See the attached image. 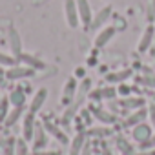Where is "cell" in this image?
<instances>
[{"instance_id":"cell-1","label":"cell","mask_w":155,"mask_h":155,"mask_svg":"<svg viewBox=\"0 0 155 155\" xmlns=\"http://www.w3.org/2000/svg\"><path fill=\"white\" fill-rule=\"evenodd\" d=\"M64 18L69 28H77L81 22L79 18V9H77V0H64Z\"/></svg>"},{"instance_id":"cell-2","label":"cell","mask_w":155,"mask_h":155,"mask_svg":"<svg viewBox=\"0 0 155 155\" xmlns=\"http://www.w3.org/2000/svg\"><path fill=\"white\" fill-rule=\"evenodd\" d=\"M35 75V69L28 68V66H13L9 69H6V79L8 81H20V79H29Z\"/></svg>"},{"instance_id":"cell-3","label":"cell","mask_w":155,"mask_h":155,"mask_svg":"<svg viewBox=\"0 0 155 155\" xmlns=\"http://www.w3.org/2000/svg\"><path fill=\"white\" fill-rule=\"evenodd\" d=\"M35 130H37L35 113L33 111H28L24 115V120H22V139L24 140H31L33 135H35Z\"/></svg>"},{"instance_id":"cell-4","label":"cell","mask_w":155,"mask_h":155,"mask_svg":"<svg viewBox=\"0 0 155 155\" xmlns=\"http://www.w3.org/2000/svg\"><path fill=\"white\" fill-rule=\"evenodd\" d=\"M77 9H79V18L82 22V26L90 28L91 20H93V13H91V6L88 0H77Z\"/></svg>"},{"instance_id":"cell-5","label":"cell","mask_w":155,"mask_h":155,"mask_svg":"<svg viewBox=\"0 0 155 155\" xmlns=\"http://www.w3.org/2000/svg\"><path fill=\"white\" fill-rule=\"evenodd\" d=\"M115 33H117V28L115 26H106V28H102L99 33H97V37H95V40H93V44H95V48H104L113 37H115Z\"/></svg>"},{"instance_id":"cell-6","label":"cell","mask_w":155,"mask_h":155,"mask_svg":"<svg viewBox=\"0 0 155 155\" xmlns=\"http://www.w3.org/2000/svg\"><path fill=\"white\" fill-rule=\"evenodd\" d=\"M8 42H9V48H11V53L15 58H18L22 55V38L18 35V31L15 28H9L8 29Z\"/></svg>"},{"instance_id":"cell-7","label":"cell","mask_w":155,"mask_h":155,"mask_svg":"<svg viewBox=\"0 0 155 155\" xmlns=\"http://www.w3.org/2000/svg\"><path fill=\"white\" fill-rule=\"evenodd\" d=\"M131 135H133V140H137L139 144H142V142H146L148 139H151V126L150 124H146V122H140V124H137L135 128H133V131H131Z\"/></svg>"},{"instance_id":"cell-8","label":"cell","mask_w":155,"mask_h":155,"mask_svg":"<svg viewBox=\"0 0 155 155\" xmlns=\"http://www.w3.org/2000/svg\"><path fill=\"white\" fill-rule=\"evenodd\" d=\"M111 13H113V9H111V6H106V8H102L95 17H93V20H91V26H90V29H101L108 20H110V17H111Z\"/></svg>"},{"instance_id":"cell-9","label":"cell","mask_w":155,"mask_h":155,"mask_svg":"<svg viewBox=\"0 0 155 155\" xmlns=\"http://www.w3.org/2000/svg\"><path fill=\"white\" fill-rule=\"evenodd\" d=\"M153 37H155V28L150 24V26L142 31V37L139 38V44H137L139 53H144V51L150 49V46H151V42H153Z\"/></svg>"},{"instance_id":"cell-10","label":"cell","mask_w":155,"mask_h":155,"mask_svg":"<svg viewBox=\"0 0 155 155\" xmlns=\"http://www.w3.org/2000/svg\"><path fill=\"white\" fill-rule=\"evenodd\" d=\"M18 60H20L22 64H26L28 68H31V69H46V68H48V64H46L44 60H40L38 57H35V55H31V53H22V55L18 57Z\"/></svg>"},{"instance_id":"cell-11","label":"cell","mask_w":155,"mask_h":155,"mask_svg":"<svg viewBox=\"0 0 155 155\" xmlns=\"http://www.w3.org/2000/svg\"><path fill=\"white\" fill-rule=\"evenodd\" d=\"M131 69L130 68H126V69H119V71H110L108 75H106V82L108 84H117V82H124L126 79H130L131 77Z\"/></svg>"},{"instance_id":"cell-12","label":"cell","mask_w":155,"mask_h":155,"mask_svg":"<svg viewBox=\"0 0 155 155\" xmlns=\"http://www.w3.org/2000/svg\"><path fill=\"white\" fill-rule=\"evenodd\" d=\"M46 99H48V90H46V88H40V90H37V93H35V95H33V99H31V106H29V111L37 113V111H38V110L44 106Z\"/></svg>"},{"instance_id":"cell-13","label":"cell","mask_w":155,"mask_h":155,"mask_svg":"<svg viewBox=\"0 0 155 155\" xmlns=\"http://www.w3.org/2000/svg\"><path fill=\"white\" fill-rule=\"evenodd\" d=\"M46 133H48L46 128L38 124L37 130H35V135H33V150L35 151H38V150H42L46 146V142H48V135Z\"/></svg>"},{"instance_id":"cell-14","label":"cell","mask_w":155,"mask_h":155,"mask_svg":"<svg viewBox=\"0 0 155 155\" xmlns=\"http://www.w3.org/2000/svg\"><path fill=\"white\" fill-rule=\"evenodd\" d=\"M84 146H86V137H84V133H77L75 139L71 140L69 155H81V151H82Z\"/></svg>"},{"instance_id":"cell-15","label":"cell","mask_w":155,"mask_h":155,"mask_svg":"<svg viewBox=\"0 0 155 155\" xmlns=\"http://www.w3.org/2000/svg\"><path fill=\"white\" fill-rule=\"evenodd\" d=\"M93 117H95L97 120L104 122V124H113V122L117 120V117H115L113 113H110V111H106V110H102V108H93Z\"/></svg>"},{"instance_id":"cell-16","label":"cell","mask_w":155,"mask_h":155,"mask_svg":"<svg viewBox=\"0 0 155 155\" xmlns=\"http://www.w3.org/2000/svg\"><path fill=\"white\" fill-rule=\"evenodd\" d=\"M44 128H46V131H48L49 135H53L60 144H68V137H66V135H64V131H62V130H58L55 124H51V122H48V120H46V122H44Z\"/></svg>"},{"instance_id":"cell-17","label":"cell","mask_w":155,"mask_h":155,"mask_svg":"<svg viewBox=\"0 0 155 155\" xmlns=\"http://www.w3.org/2000/svg\"><path fill=\"white\" fill-rule=\"evenodd\" d=\"M77 91V79L75 77H69V79L64 82V88H62V93H64V102H68Z\"/></svg>"},{"instance_id":"cell-18","label":"cell","mask_w":155,"mask_h":155,"mask_svg":"<svg viewBox=\"0 0 155 155\" xmlns=\"http://www.w3.org/2000/svg\"><path fill=\"white\" fill-rule=\"evenodd\" d=\"M22 113H24V106H13V110H9V113H8L4 124H6V126H15L17 120L22 117Z\"/></svg>"},{"instance_id":"cell-19","label":"cell","mask_w":155,"mask_h":155,"mask_svg":"<svg viewBox=\"0 0 155 155\" xmlns=\"http://www.w3.org/2000/svg\"><path fill=\"white\" fill-rule=\"evenodd\" d=\"M146 115H148V111L146 110H137L133 115H130L126 120H124V128H128V126H137V124H140L142 120H146Z\"/></svg>"},{"instance_id":"cell-20","label":"cell","mask_w":155,"mask_h":155,"mask_svg":"<svg viewBox=\"0 0 155 155\" xmlns=\"http://www.w3.org/2000/svg\"><path fill=\"white\" fill-rule=\"evenodd\" d=\"M9 102L13 104V106H24V101H26V93H24V90L22 88H15L11 93H9Z\"/></svg>"},{"instance_id":"cell-21","label":"cell","mask_w":155,"mask_h":155,"mask_svg":"<svg viewBox=\"0 0 155 155\" xmlns=\"http://www.w3.org/2000/svg\"><path fill=\"white\" fill-rule=\"evenodd\" d=\"M115 144H117V148H119V151L122 153V155H135V150H133V146L126 140V139H122V137H117L115 139Z\"/></svg>"},{"instance_id":"cell-22","label":"cell","mask_w":155,"mask_h":155,"mask_svg":"<svg viewBox=\"0 0 155 155\" xmlns=\"http://www.w3.org/2000/svg\"><path fill=\"white\" fill-rule=\"evenodd\" d=\"M122 106H124V108H133V110H139V108H142V106H144V99H142V97H133V99L126 97V99L122 101Z\"/></svg>"},{"instance_id":"cell-23","label":"cell","mask_w":155,"mask_h":155,"mask_svg":"<svg viewBox=\"0 0 155 155\" xmlns=\"http://www.w3.org/2000/svg\"><path fill=\"white\" fill-rule=\"evenodd\" d=\"M15 150H17V140L9 137L2 146V155H15Z\"/></svg>"},{"instance_id":"cell-24","label":"cell","mask_w":155,"mask_h":155,"mask_svg":"<svg viewBox=\"0 0 155 155\" xmlns=\"http://www.w3.org/2000/svg\"><path fill=\"white\" fill-rule=\"evenodd\" d=\"M17 62H18V58H15L13 55H6V53H2L0 51V66H8V68H13V66H17Z\"/></svg>"},{"instance_id":"cell-25","label":"cell","mask_w":155,"mask_h":155,"mask_svg":"<svg viewBox=\"0 0 155 155\" xmlns=\"http://www.w3.org/2000/svg\"><path fill=\"white\" fill-rule=\"evenodd\" d=\"M9 99L4 97V99H0V122H6V117L9 113Z\"/></svg>"},{"instance_id":"cell-26","label":"cell","mask_w":155,"mask_h":155,"mask_svg":"<svg viewBox=\"0 0 155 155\" xmlns=\"http://www.w3.org/2000/svg\"><path fill=\"white\" fill-rule=\"evenodd\" d=\"M139 84H144V86H155V75H146V77H137L135 79Z\"/></svg>"},{"instance_id":"cell-27","label":"cell","mask_w":155,"mask_h":155,"mask_svg":"<svg viewBox=\"0 0 155 155\" xmlns=\"http://www.w3.org/2000/svg\"><path fill=\"white\" fill-rule=\"evenodd\" d=\"M90 135H93V137H106V135H111V130H108V128H93V130H90Z\"/></svg>"},{"instance_id":"cell-28","label":"cell","mask_w":155,"mask_h":155,"mask_svg":"<svg viewBox=\"0 0 155 155\" xmlns=\"http://www.w3.org/2000/svg\"><path fill=\"white\" fill-rule=\"evenodd\" d=\"M90 88H91V81H90V79H82V82H81V88H79V91H81V97L88 95V93H90Z\"/></svg>"},{"instance_id":"cell-29","label":"cell","mask_w":155,"mask_h":155,"mask_svg":"<svg viewBox=\"0 0 155 155\" xmlns=\"http://www.w3.org/2000/svg\"><path fill=\"white\" fill-rule=\"evenodd\" d=\"M15 155H28V146H26V140H24V139L17 140V150H15Z\"/></svg>"},{"instance_id":"cell-30","label":"cell","mask_w":155,"mask_h":155,"mask_svg":"<svg viewBox=\"0 0 155 155\" xmlns=\"http://www.w3.org/2000/svg\"><path fill=\"white\" fill-rule=\"evenodd\" d=\"M77 108H79V102H77V104H73V106H69V108H68V111L62 115V120H64V122H69V120H71V117L75 115Z\"/></svg>"},{"instance_id":"cell-31","label":"cell","mask_w":155,"mask_h":155,"mask_svg":"<svg viewBox=\"0 0 155 155\" xmlns=\"http://www.w3.org/2000/svg\"><path fill=\"white\" fill-rule=\"evenodd\" d=\"M101 91H102V99H115V97L119 95V93H117V90H115V88H111V86H110V88H102Z\"/></svg>"},{"instance_id":"cell-32","label":"cell","mask_w":155,"mask_h":155,"mask_svg":"<svg viewBox=\"0 0 155 155\" xmlns=\"http://www.w3.org/2000/svg\"><path fill=\"white\" fill-rule=\"evenodd\" d=\"M75 79H86V69L84 68H75Z\"/></svg>"},{"instance_id":"cell-33","label":"cell","mask_w":155,"mask_h":155,"mask_svg":"<svg viewBox=\"0 0 155 155\" xmlns=\"http://www.w3.org/2000/svg\"><path fill=\"white\" fill-rule=\"evenodd\" d=\"M140 148H142V150H144V148H155V135H151V139H148L146 142H142Z\"/></svg>"},{"instance_id":"cell-34","label":"cell","mask_w":155,"mask_h":155,"mask_svg":"<svg viewBox=\"0 0 155 155\" xmlns=\"http://www.w3.org/2000/svg\"><path fill=\"white\" fill-rule=\"evenodd\" d=\"M130 91H131V88H128V86H124V84L117 90V93H119V95H122V97H128V95H130Z\"/></svg>"},{"instance_id":"cell-35","label":"cell","mask_w":155,"mask_h":155,"mask_svg":"<svg viewBox=\"0 0 155 155\" xmlns=\"http://www.w3.org/2000/svg\"><path fill=\"white\" fill-rule=\"evenodd\" d=\"M90 99H93V101H101V99H102V91H101V90L91 91V93H90Z\"/></svg>"},{"instance_id":"cell-36","label":"cell","mask_w":155,"mask_h":155,"mask_svg":"<svg viewBox=\"0 0 155 155\" xmlns=\"http://www.w3.org/2000/svg\"><path fill=\"white\" fill-rule=\"evenodd\" d=\"M148 115H150V119H151V122H153V126H155V104H151V106L148 108Z\"/></svg>"},{"instance_id":"cell-37","label":"cell","mask_w":155,"mask_h":155,"mask_svg":"<svg viewBox=\"0 0 155 155\" xmlns=\"http://www.w3.org/2000/svg\"><path fill=\"white\" fill-rule=\"evenodd\" d=\"M33 155H60L58 151H42V150H38V151H35Z\"/></svg>"},{"instance_id":"cell-38","label":"cell","mask_w":155,"mask_h":155,"mask_svg":"<svg viewBox=\"0 0 155 155\" xmlns=\"http://www.w3.org/2000/svg\"><path fill=\"white\" fill-rule=\"evenodd\" d=\"M81 155H91V148H90V144H86V146L82 148V151H81Z\"/></svg>"},{"instance_id":"cell-39","label":"cell","mask_w":155,"mask_h":155,"mask_svg":"<svg viewBox=\"0 0 155 155\" xmlns=\"http://www.w3.org/2000/svg\"><path fill=\"white\" fill-rule=\"evenodd\" d=\"M95 64H97V58H93V57H91V58L88 60V66H95Z\"/></svg>"},{"instance_id":"cell-40","label":"cell","mask_w":155,"mask_h":155,"mask_svg":"<svg viewBox=\"0 0 155 155\" xmlns=\"http://www.w3.org/2000/svg\"><path fill=\"white\" fill-rule=\"evenodd\" d=\"M102 155H111V151H110V150H104V151H102Z\"/></svg>"},{"instance_id":"cell-41","label":"cell","mask_w":155,"mask_h":155,"mask_svg":"<svg viewBox=\"0 0 155 155\" xmlns=\"http://www.w3.org/2000/svg\"><path fill=\"white\" fill-rule=\"evenodd\" d=\"M2 75H6V71H4V68H2V66H0V77H2Z\"/></svg>"},{"instance_id":"cell-42","label":"cell","mask_w":155,"mask_h":155,"mask_svg":"<svg viewBox=\"0 0 155 155\" xmlns=\"http://www.w3.org/2000/svg\"><path fill=\"white\" fill-rule=\"evenodd\" d=\"M0 82H2V77H0Z\"/></svg>"}]
</instances>
